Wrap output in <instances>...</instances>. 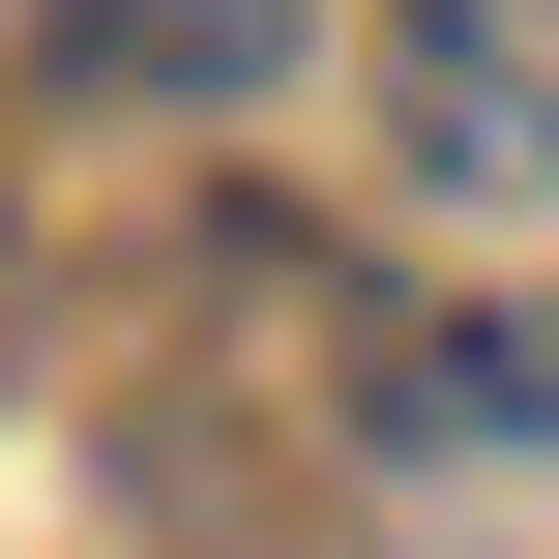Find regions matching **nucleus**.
Returning a JSON list of instances; mask_svg holds the SVG:
<instances>
[{
	"instance_id": "nucleus-1",
	"label": "nucleus",
	"mask_w": 559,
	"mask_h": 559,
	"mask_svg": "<svg viewBox=\"0 0 559 559\" xmlns=\"http://www.w3.org/2000/svg\"><path fill=\"white\" fill-rule=\"evenodd\" d=\"M413 147L442 177H559V0H413Z\"/></svg>"
},
{
	"instance_id": "nucleus-2",
	"label": "nucleus",
	"mask_w": 559,
	"mask_h": 559,
	"mask_svg": "<svg viewBox=\"0 0 559 559\" xmlns=\"http://www.w3.org/2000/svg\"><path fill=\"white\" fill-rule=\"evenodd\" d=\"M29 59H59V88H265L295 0H29Z\"/></svg>"
},
{
	"instance_id": "nucleus-3",
	"label": "nucleus",
	"mask_w": 559,
	"mask_h": 559,
	"mask_svg": "<svg viewBox=\"0 0 559 559\" xmlns=\"http://www.w3.org/2000/svg\"><path fill=\"white\" fill-rule=\"evenodd\" d=\"M383 413H413V442H559V324H442Z\"/></svg>"
}]
</instances>
